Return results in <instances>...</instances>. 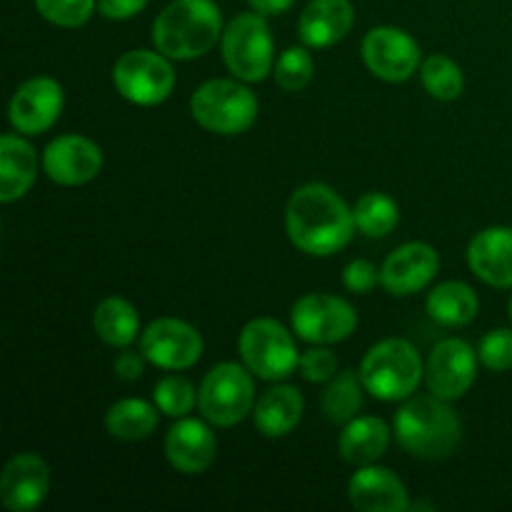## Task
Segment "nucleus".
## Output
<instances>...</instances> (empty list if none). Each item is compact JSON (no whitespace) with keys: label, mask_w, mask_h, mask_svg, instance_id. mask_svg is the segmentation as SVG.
<instances>
[{"label":"nucleus","mask_w":512,"mask_h":512,"mask_svg":"<svg viewBox=\"0 0 512 512\" xmlns=\"http://www.w3.org/2000/svg\"><path fill=\"white\" fill-rule=\"evenodd\" d=\"M478 358L493 373L512 370V328H495L485 333L478 345Z\"/></svg>","instance_id":"nucleus-34"},{"label":"nucleus","mask_w":512,"mask_h":512,"mask_svg":"<svg viewBox=\"0 0 512 512\" xmlns=\"http://www.w3.org/2000/svg\"><path fill=\"white\" fill-rule=\"evenodd\" d=\"M223 30L213 0H173L153 20V45L170 60H195L218 45Z\"/></svg>","instance_id":"nucleus-3"},{"label":"nucleus","mask_w":512,"mask_h":512,"mask_svg":"<svg viewBox=\"0 0 512 512\" xmlns=\"http://www.w3.org/2000/svg\"><path fill=\"white\" fill-rule=\"evenodd\" d=\"M220 53L230 73L243 83H260L275 68V48L265 15L240 13L225 25Z\"/></svg>","instance_id":"nucleus-6"},{"label":"nucleus","mask_w":512,"mask_h":512,"mask_svg":"<svg viewBox=\"0 0 512 512\" xmlns=\"http://www.w3.org/2000/svg\"><path fill=\"white\" fill-rule=\"evenodd\" d=\"M468 268L493 288H512V228L493 225L470 240Z\"/></svg>","instance_id":"nucleus-20"},{"label":"nucleus","mask_w":512,"mask_h":512,"mask_svg":"<svg viewBox=\"0 0 512 512\" xmlns=\"http://www.w3.org/2000/svg\"><path fill=\"white\" fill-rule=\"evenodd\" d=\"M50 493V468L40 455L18 453L0 473V503L10 512H30Z\"/></svg>","instance_id":"nucleus-17"},{"label":"nucleus","mask_w":512,"mask_h":512,"mask_svg":"<svg viewBox=\"0 0 512 512\" xmlns=\"http://www.w3.org/2000/svg\"><path fill=\"white\" fill-rule=\"evenodd\" d=\"M215 455H218V438L205 418H180L165 435V458L178 473H205L215 463Z\"/></svg>","instance_id":"nucleus-18"},{"label":"nucleus","mask_w":512,"mask_h":512,"mask_svg":"<svg viewBox=\"0 0 512 512\" xmlns=\"http://www.w3.org/2000/svg\"><path fill=\"white\" fill-rule=\"evenodd\" d=\"M315 73V60L310 55L308 45H293V48L283 50L280 58L275 60V83L285 93H300L310 85Z\"/></svg>","instance_id":"nucleus-32"},{"label":"nucleus","mask_w":512,"mask_h":512,"mask_svg":"<svg viewBox=\"0 0 512 512\" xmlns=\"http://www.w3.org/2000/svg\"><path fill=\"white\" fill-rule=\"evenodd\" d=\"M40 18L58 28H83L98 10V0H33Z\"/></svg>","instance_id":"nucleus-33"},{"label":"nucleus","mask_w":512,"mask_h":512,"mask_svg":"<svg viewBox=\"0 0 512 512\" xmlns=\"http://www.w3.org/2000/svg\"><path fill=\"white\" fill-rule=\"evenodd\" d=\"M103 163L100 145L85 135H58L43 150L45 175L63 188H78L95 180Z\"/></svg>","instance_id":"nucleus-15"},{"label":"nucleus","mask_w":512,"mask_h":512,"mask_svg":"<svg viewBox=\"0 0 512 512\" xmlns=\"http://www.w3.org/2000/svg\"><path fill=\"white\" fill-rule=\"evenodd\" d=\"M478 293L463 280H445L425 298V313L443 328H465L478 318Z\"/></svg>","instance_id":"nucleus-25"},{"label":"nucleus","mask_w":512,"mask_h":512,"mask_svg":"<svg viewBox=\"0 0 512 512\" xmlns=\"http://www.w3.org/2000/svg\"><path fill=\"white\" fill-rule=\"evenodd\" d=\"M508 315H510V320H512V295H510V303H508Z\"/></svg>","instance_id":"nucleus-41"},{"label":"nucleus","mask_w":512,"mask_h":512,"mask_svg":"<svg viewBox=\"0 0 512 512\" xmlns=\"http://www.w3.org/2000/svg\"><path fill=\"white\" fill-rule=\"evenodd\" d=\"M305 413V400L295 385H273L260 395V400L253 408L255 428L260 435L270 440L285 438L300 425Z\"/></svg>","instance_id":"nucleus-23"},{"label":"nucleus","mask_w":512,"mask_h":512,"mask_svg":"<svg viewBox=\"0 0 512 512\" xmlns=\"http://www.w3.org/2000/svg\"><path fill=\"white\" fill-rule=\"evenodd\" d=\"M285 230L300 253L330 258L348 248L355 235L353 208L325 183L300 185L285 208Z\"/></svg>","instance_id":"nucleus-1"},{"label":"nucleus","mask_w":512,"mask_h":512,"mask_svg":"<svg viewBox=\"0 0 512 512\" xmlns=\"http://www.w3.org/2000/svg\"><path fill=\"white\" fill-rule=\"evenodd\" d=\"M113 85L128 103L153 108L165 103L175 88V70L160 50H128L113 65Z\"/></svg>","instance_id":"nucleus-9"},{"label":"nucleus","mask_w":512,"mask_h":512,"mask_svg":"<svg viewBox=\"0 0 512 512\" xmlns=\"http://www.w3.org/2000/svg\"><path fill=\"white\" fill-rule=\"evenodd\" d=\"M38 153L23 135L5 133L0 138V203L23 198L38 178Z\"/></svg>","instance_id":"nucleus-22"},{"label":"nucleus","mask_w":512,"mask_h":512,"mask_svg":"<svg viewBox=\"0 0 512 512\" xmlns=\"http://www.w3.org/2000/svg\"><path fill=\"white\" fill-rule=\"evenodd\" d=\"M348 498L358 512H408L410 498L403 480L380 465H363L348 483Z\"/></svg>","instance_id":"nucleus-19"},{"label":"nucleus","mask_w":512,"mask_h":512,"mask_svg":"<svg viewBox=\"0 0 512 512\" xmlns=\"http://www.w3.org/2000/svg\"><path fill=\"white\" fill-rule=\"evenodd\" d=\"M478 350L460 338L440 340L425 363V383L443 400H460L478 378Z\"/></svg>","instance_id":"nucleus-13"},{"label":"nucleus","mask_w":512,"mask_h":512,"mask_svg":"<svg viewBox=\"0 0 512 512\" xmlns=\"http://www.w3.org/2000/svg\"><path fill=\"white\" fill-rule=\"evenodd\" d=\"M258 95L243 80L213 78L198 85L190 98V115L203 130L215 135H240L258 120Z\"/></svg>","instance_id":"nucleus-5"},{"label":"nucleus","mask_w":512,"mask_h":512,"mask_svg":"<svg viewBox=\"0 0 512 512\" xmlns=\"http://www.w3.org/2000/svg\"><path fill=\"white\" fill-rule=\"evenodd\" d=\"M203 335L180 318H158L140 333V353L150 365L170 373L188 370L203 358Z\"/></svg>","instance_id":"nucleus-12"},{"label":"nucleus","mask_w":512,"mask_h":512,"mask_svg":"<svg viewBox=\"0 0 512 512\" xmlns=\"http://www.w3.org/2000/svg\"><path fill=\"white\" fill-rule=\"evenodd\" d=\"M160 410L155 403L140 398L118 400L105 413V430L120 443H140L158 430Z\"/></svg>","instance_id":"nucleus-26"},{"label":"nucleus","mask_w":512,"mask_h":512,"mask_svg":"<svg viewBox=\"0 0 512 512\" xmlns=\"http://www.w3.org/2000/svg\"><path fill=\"white\" fill-rule=\"evenodd\" d=\"M365 385L360 380V373L355 370H343L335 373L328 380L323 393V413L330 423L345 425L353 418H358L365 405Z\"/></svg>","instance_id":"nucleus-28"},{"label":"nucleus","mask_w":512,"mask_h":512,"mask_svg":"<svg viewBox=\"0 0 512 512\" xmlns=\"http://www.w3.org/2000/svg\"><path fill=\"white\" fill-rule=\"evenodd\" d=\"M410 510H435V505L425 503V500H418V503H410Z\"/></svg>","instance_id":"nucleus-40"},{"label":"nucleus","mask_w":512,"mask_h":512,"mask_svg":"<svg viewBox=\"0 0 512 512\" xmlns=\"http://www.w3.org/2000/svg\"><path fill=\"white\" fill-rule=\"evenodd\" d=\"M153 403L168 418H188L195 410V405H198V390L183 375H165V378L155 383Z\"/></svg>","instance_id":"nucleus-31"},{"label":"nucleus","mask_w":512,"mask_h":512,"mask_svg":"<svg viewBox=\"0 0 512 512\" xmlns=\"http://www.w3.org/2000/svg\"><path fill=\"white\" fill-rule=\"evenodd\" d=\"M343 285L350 293L368 295L370 290H375L380 285V268L373 265L370 260H353V263L345 265L343 270Z\"/></svg>","instance_id":"nucleus-36"},{"label":"nucleus","mask_w":512,"mask_h":512,"mask_svg":"<svg viewBox=\"0 0 512 512\" xmlns=\"http://www.w3.org/2000/svg\"><path fill=\"white\" fill-rule=\"evenodd\" d=\"M388 423L375 415H358L350 423H345L343 433L338 438V455L343 463L353 468L378 463L390 445Z\"/></svg>","instance_id":"nucleus-24"},{"label":"nucleus","mask_w":512,"mask_h":512,"mask_svg":"<svg viewBox=\"0 0 512 512\" xmlns=\"http://www.w3.org/2000/svg\"><path fill=\"white\" fill-rule=\"evenodd\" d=\"M93 328L110 348H128L140 338V313L130 300L110 295L95 308Z\"/></svg>","instance_id":"nucleus-27"},{"label":"nucleus","mask_w":512,"mask_h":512,"mask_svg":"<svg viewBox=\"0 0 512 512\" xmlns=\"http://www.w3.org/2000/svg\"><path fill=\"white\" fill-rule=\"evenodd\" d=\"M420 80H423V88L430 98L443 100H458L465 90V75L460 70V65L453 58L443 53L428 55L420 65Z\"/></svg>","instance_id":"nucleus-30"},{"label":"nucleus","mask_w":512,"mask_h":512,"mask_svg":"<svg viewBox=\"0 0 512 512\" xmlns=\"http://www.w3.org/2000/svg\"><path fill=\"white\" fill-rule=\"evenodd\" d=\"M148 0H98V10L108 20H128L143 13Z\"/></svg>","instance_id":"nucleus-37"},{"label":"nucleus","mask_w":512,"mask_h":512,"mask_svg":"<svg viewBox=\"0 0 512 512\" xmlns=\"http://www.w3.org/2000/svg\"><path fill=\"white\" fill-rule=\"evenodd\" d=\"M253 373L245 365L220 363L203 378L198 390V408L215 428H233L243 423L255 408Z\"/></svg>","instance_id":"nucleus-8"},{"label":"nucleus","mask_w":512,"mask_h":512,"mask_svg":"<svg viewBox=\"0 0 512 512\" xmlns=\"http://www.w3.org/2000/svg\"><path fill=\"white\" fill-rule=\"evenodd\" d=\"M363 63L375 78L385 83H405L423 65V50L418 40L395 25H378L363 38Z\"/></svg>","instance_id":"nucleus-11"},{"label":"nucleus","mask_w":512,"mask_h":512,"mask_svg":"<svg viewBox=\"0 0 512 512\" xmlns=\"http://www.w3.org/2000/svg\"><path fill=\"white\" fill-rule=\"evenodd\" d=\"M240 360L260 380L280 383L298 370L300 353L293 333L273 318H255L240 330Z\"/></svg>","instance_id":"nucleus-7"},{"label":"nucleus","mask_w":512,"mask_h":512,"mask_svg":"<svg viewBox=\"0 0 512 512\" xmlns=\"http://www.w3.org/2000/svg\"><path fill=\"white\" fill-rule=\"evenodd\" d=\"M63 105V85L48 75H38L15 90L8 105V120L15 133L40 135L58 123Z\"/></svg>","instance_id":"nucleus-14"},{"label":"nucleus","mask_w":512,"mask_h":512,"mask_svg":"<svg viewBox=\"0 0 512 512\" xmlns=\"http://www.w3.org/2000/svg\"><path fill=\"white\" fill-rule=\"evenodd\" d=\"M355 8L350 0H310L298 20L300 43L310 50L333 48L353 30Z\"/></svg>","instance_id":"nucleus-21"},{"label":"nucleus","mask_w":512,"mask_h":512,"mask_svg":"<svg viewBox=\"0 0 512 512\" xmlns=\"http://www.w3.org/2000/svg\"><path fill=\"white\" fill-rule=\"evenodd\" d=\"M293 333L310 345L343 343L358 330V313L348 300L328 293H308L290 310Z\"/></svg>","instance_id":"nucleus-10"},{"label":"nucleus","mask_w":512,"mask_h":512,"mask_svg":"<svg viewBox=\"0 0 512 512\" xmlns=\"http://www.w3.org/2000/svg\"><path fill=\"white\" fill-rule=\"evenodd\" d=\"M298 370L308 383H328L338 373V358L333 350L320 345V348H310L308 353L300 355Z\"/></svg>","instance_id":"nucleus-35"},{"label":"nucleus","mask_w":512,"mask_h":512,"mask_svg":"<svg viewBox=\"0 0 512 512\" xmlns=\"http://www.w3.org/2000/svg\"><path fill=\"white\" fill-rule=\"evenodd\" d=\"M440 270V255L428 243H405L385 258L380 268V285L395 298L420 293L435 280Z\"/></svg>","instance_id":"nucleus-16"},{"label":"nucleus","mask_w":512,"mask_h":512,"mask_svg":"<svg viewBox=\"0 0 512 512\" xmlns=\"http://www.w3.org/2000/svg\"><path fill=\"white\" fill-rule=\"evenodd\" d=\"M393 435L400 448L420 460H445L463 440V420L450 400L438 395H410L393 418Z\"/></svg>","instance_id":"nucleus-2"},{"label":"nucleus","mask_w":512,"mask_h":512,"mask_svg":"<svg viewBox=\"0 0 512 512\" xmlns=\"http://www.w3.org/2000/svg\"><path fill=\"white\" fill-rule=\"evenodd\" d=\"M145 363H148V360H145L143 353H135V350H123V353L115 358L113 370L120 380H128V383H133V380L143 378Z\"/></svg>","instance_id":"nucleus-38"},{"label":"nucleus","mask_w":512,"mask_h":512,"mask_svg":"<svg viewBox=\"0 0 512 512\" xmlns=\"http://www.w3.org/2000/svg\"><path fill=\"white\" fill-rule=\"evenodd\" d=\"M293 3H295V0H248L250 10L265 15V18H268V15L285 13V10L293 8Z\"/></svg>","instance_id":"nucleus-39"},{"label":"nucleus","mask_w":512,"mask_h":512,"mask_svg":"<svg viewBox=\"0 0 512 512\" xmlns=\"http://www.w3.org/2000/svg\"><path fill=\"white\" fill-rule=\"evenodd\" d=\"M353 218L355 228L368 238H385L393 233L400 223V208L390 195L378 193H365L358 203L353 205Z\"/></svg>","instance_id":"nucleus-29"},{"label":"nucleus","mask_w":512,"mask_h":512,"mask_svg":"<svg viewBox=\"0 0 512 512\" xmlns=\"http://www.w3.org/2000/svg\"><path fill=\"white\" fill-rule=\"evenodd\" d=\"M360 380L375 400L403 403L415 395L425 380V363L410 340H380L365 353L360 363Z\"/></svg>","instance_id":"nucleus-4"}]
</instances>
